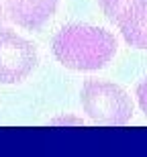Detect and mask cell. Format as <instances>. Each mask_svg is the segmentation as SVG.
Returning a JSON list of instances; mask_svg holds the SVG:
<instances>
[{"label": "cell", "instance_id": "1", "mask_svg": "<svg viewBox=\"0 0 147 157\" xmlns=\"http://www.w3.org/2000/svg\"><path fill=\"white\" fill-rule=\"evenodd\" d=\"M53 53L61 65L78 71L104 67L117 53L112 33L90 25H68L53 39Z\"/></svg>", "mask_w": 147, "mask_h": 157}, {"label": "cell", "instance_id": "2", "mask_svg": "<svg viewBox=\"0 0 147 157\" xmlns=\"http://www.w3.org/2000/svg\"><path fill=\"white\" fill-rule=\"evenodd\" d=\"M82 108L90 121L106 127H123L133 117V102L121 86L104 80H88L80 92Z\"/></svg>", "mask_w": 147, "mask_h": 157}, {"label": "cell", "instance_id": "3", "mask_svg": "<svg viewBox=\"0 0 147 157\" xmlns=\"http://www.w3.org/2000/svg\"><path fill=\"white\" fill-rule=\"evenodd\" d=\"M37 49L10 29H0V84L23 82L35 70Z\"/></svg>", "mask_w": 147, "mask_h": 157}, {"label": "cell", "instance_id": "4", "mask_svg": "<svg viewBox=\"0 0 147 157\" xmlns=\"http://www.w3.org/2000/svg\"><path fill=\"white\" fill-rule=\"evenodd\" d=\"M6 17L25 29H39L57 8V0H4Z\"/></svg>", "mask_w": 147, "mask_h": 157}, {"label": "cell", "instance_id": "5", "mask_svg": "<svg viewBox=\"0 0 147 157\" xmlns=\"http://www.w3.org/2000/svg\"><path fill=\"white\" fill-rule=\"evenodd\" d=\"M118 29L129 45L147 49V0L135 4L118 21Z\"/></svg>", "mask_w": 147, "mask_h": 157}, {"label": "cell", "instance_id": "6", "mask_svg": "<svg viewBox=\"0 0 147 157\" xmlns=\"http://www.w3.org/2000/svg\"><path fill=\"white\" fill-rule=\"evenodd\" d=\"M102 12L106 14V18L110 23L118 25V21L127 14L135 4H139L141 0H98Z\"/></svg>", "mask_w": 147, "mask_h": 157}, {"label": "cell", "instance_id": "7", "mask_svg": "<svg viewBox=\"0 0 147 157\" xmlns=\"http://www.w3.org/2000/svg\"><path fill=\"white\" fill-rule=\"evenodd\" d=\"M137 102L141 106V110L147 114V78L137 86Z\"/></svg>", "mask_w": 147, "mask_h": 157}]
</instances>
